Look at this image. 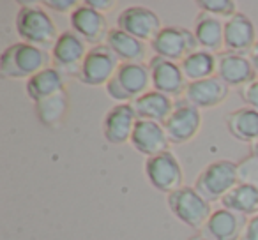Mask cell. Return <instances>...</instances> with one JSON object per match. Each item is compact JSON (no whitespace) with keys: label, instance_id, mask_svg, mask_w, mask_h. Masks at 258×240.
Wrapping results in <instances>:
<instances>
[{"label":"cell","instance_id":"obj_8","mask_svg":"<svg viewBox=\"0 0 258 240\" xmlns=\"http://www.w3.org/2000/svg\"><path fill=\"white\" fill-rule=\"evenodd\" d=\"M166 134H168L170 143L182 145L191 141L198 134L202 127V113L197 106L189 104L186 99L177 101L173 106L172 115L168 117L165 124Z\"/></svg>","mask_w":258,"mask_h":240},{"label":"cell","instance_id":"obj_1","mask_svg":"<svg viewBox=\"0 0 258 240\" xmlns=\"http://www.w3.org/2000/svg\"><path fill=\"white\" fill-rule=\"evenodd\" d=\"M51 57L46 50L30 46L27 43H16L6 48L0 58V74L9 79L32 78L34 74L46 69Z\"/></svg>","mask_w":258,"mask_h":240},{"label":"cell","instance_id":"obj_14","mask_svg":"<svg viewBox=\"0 0 258 240\" xmlns=\"http://www.w3.org/2000/svg\"><path fill=\"white\" fill-rule=\"evenodd\" d=\"M247 224L246 215L230 208H218L202 228V235L209 240H240Z\"/></svg>","mask_w":258,"mask_h":240},{"label":"cell","instance_id":"obj_6","mask_svg":"<svg viewBox=\"0 0 258 240\" xmlns=\"http://www.w3.org/2000/svg\"><path fill=\"white\" fill-rule=\"evenodd\" d=\"M198 41L195 32L182 27H165L154 39L151 41V48L158 57L166 60H184L187 55L198 50Z\"/></svg>","mask_w":258,"mask_h":240},{"label":"cell","instance_id":"obj_34","mask_svg":"<svg viewBox=\"0 0 258 240\" xmlns=\"http://www.w3.org/2000/svg\"><path fill=\"white\" fill-rule=\"evenodd\" d=\"M249 60H251V64H253L254 72H256V79H258V43H256V46L253 48V51L249 53Z\"/></svg>","mask_w":258,"mask_h":240},{"label":"cell","instance_id":"obj_25","mask_svg":"<svg viewBox=\"0 0 258 240\" xmlns=\"http://www.w3.org/2000/svg\"><path fill=\"white\" fill-rule=\"evenodd\" d=\"M184 76L187 82H200V79L212 78L218 72V57L212 51L197 50L195 53L187 55L180 64Z\"/></svg>","mask_w":258,"mask_h":240},{"label":"cell","instance_id":"obj_2","mask_svg":"<svg viewBox=\"0 0 258 240\" xmlns=\"http://www.w3.org/2000/svg\"><path fill=\"white\" fill-rule=\"evenodd\" d=\"M16 32L30 46L46 50L57 43V27L44 9L32 6L22 8L16 15Z\"/></svg>","mask_w":258,"mask_h":240},{"label":"cell","instance_id":"obj_20","mask_svg":"<svg viewBox=\"0 0 258 240\" xmlns=\"http://www.w3.org/2000/svg\"><path fill=\"white\" fill-rule=\"evenodd\" d=\"M131 106H133L138 120H151V122L165 124L172 115L175 103L170 96L152 90V92L144 94L137 101H133Z\"/></svg>","mask_w":258,"mask_h":240},{"label":"cell","instance_id":"obj_24","mask_svg":"<svg viewBox=\"0 0 258 240\" xmlns=\"http://www.w3.org/2000/svg\"><path fill=\"white\" fill-rule=\"evenodd\" d=\"M226 127L235 140L251 143L258 141V110L254 108H240L226 118Z\"/></svg>","mask_w":258,"mask_h":240},{"label":"cell","instance_id":"obj_35","mask_svg":"<svg viewBox=\"0 0 258 240\" xmlns=\"http://www.w3.org/2000/svg\"><path fill=\"white\" fill-rule=\"evenodd\" d=\"M251 155L258 159V141H254V143L251 145Z\"/></svg>","mask_w":258,"mask_h":240},{"label":"cell","instance_id":"obj_16","mask_svg":"<svg viewBox=\"0 0 258 240\" xmlns=\"http://www.w3.org/2000/svg\"><path fill=\"white\" fill-rule=\"evenodd\" d=\"M138 122V117L135 113L131 104H118L111 108L104 117L103 134L108 143L111 145H124L125 141H131L135 126Z\"/></svg>","mask_w":258,"mask_h":240},{"label":"cell","instance_id":"obj_30","mask_svg":"<svg viewBox=\"0 0 258 240\" xmlns=\"http://www.w3.org/2000/svg\"><path fill=\"white\" fill-rule=\"evenodd\" d=\"M239 96L242 97V101L246 104H249L251 108L258 110V79H254V82L247 83L246 87H242Z\"/></svg>","mask_w":258,"mask_h":240},{"label":"cell","instance_id":"obj_27","mask_svg":"<svg viewBox=\"0 0 258 240\" xmlns=\"http://www.w3.org/2000/svg\"><path fill=\"white\" fill-rule=\"evenodd\" d=\"M66 111H68V96L64 92L36 103V115L39 122L44 126H57L62 122Z\"/></svg>","mask_w":258,"mask_h":240},{"label":"cell","instance_id":"obj_15","mask_svg":"<svg viewBox=\"0 0 258 240\" xmlns=\"http://www.w3.org/2000/svg\"><path fill=\"white\" fill-rule=\"evenodd\" d=\"M256 29L253 22L242 13H237L230 20L225 22V48L232 53L246 55L253 51L256 46Z\"/></svg>","mask_w":258,"mask_h":240},{"label":"cell","instance_id":"obj_7","mask_svg":"<svg viewBox=\"0 0 258 240\" xmlns=\"http://www.w3.org/2000/svg\"><path fill=\"white\" fill-rule=\"evenodd\" d=\"M118 67H120V60L117 55L106 44H99V46H94L89 50L78 78L82 83L90 87H99L104 83L108 85Z\"/></svg>","mask_w":258,"mask_h":240},{"label":"cell","instance_id":"obj_33","mask_svg":"<svg viewBox=\"0 0 258 240\" xmlns=\"http://www.w3.org/2000/svg\"><path fill=\"white\" fill-rule=\"evenodd\" d=\"M85 4L101 13V11H110V9L115 6V2L113 0H87Z\"/></svg>","mask_w":258,"mask_h":240},{"label":"cell","instance_id":"obj_12","mask_svg":"<svg viewBox=\"0 0 258 240\" xmlns=\"http://www.w3.org/2000/svg\"><path fill=\"white\" fill-rule=\"evenodd\" d=\"M149 69H151L152 87L156 92H161L170 97L182 96L186 92L189 82L186 79L179 64L154 55L149 62Z\"/></svg>","mask_w":258,"mask_h":240},{"label":"cell","instance_id":"obj_36","mask_svg":"<svg viewBox=\"0 0 258 240\" xmlns=\"http://www.w3.org/2000/svg\"><path fill=\"white\" fill-rule=\"evenodd\" d=\"M187 240H209V238L200 233V235H195V236H191V238H187Z\"/></svg>","mask_w":258,"mask_h":240},{"label":"cell","instance_id":"obj_18","mask_svg":"<svg viewBox=\"0 0 258 240\" xmlns=\"http://www.w3.org/2000/svg\"><path fill=\"white\" fill-rule=\"evenodd\" d=\"M218 76L228 87H246L254 82L256 72L251 64L249 57L232 51H221L218 55Z\"/></svg>","mask_w":258,"mask_h":240},{"label":"cell","instance_id":"obj_13","mask_svg":"<svg viewBox=\"0 0 258 240\" xmlns=\"http://www.w3.org/2000/svg\"><path fill=\"white\" fill-rule=\"evenodd\" d=\"M71 27L73 32L78 34L85 43H90L94 46H99L103 39H106L110 34L103 13L92 9L85 2L71 13Z\"/></svg>","mask_w":258,"mask_h":240},{"label":"cell","instance_id":"obj_29","mask_svg":"<svg viewBox=\"0 0 258 240\" xmlns=\"http://www.w3.org/2000/svg\"><path fill=\"white\" fill-rule=\"evenodd\" d=\"M239 184L258 186V159L249 155L239 163Z\"/></svg>","mask_w":258,"mask_h":240},{"label":"cell","instance_id":"obj_4","mask_svg":"<svg viewBox=\"0 0 258 240\" xmlns=\"http://www.w3.org/2000/svg\"><path fill=\"white\" fill-rule=\"evenodd\" d=\"M152 85L151 69L145 64H120L106 85V92L115 101H137Z\"/></svg>","mask_w":258,"mask_h":240},{"label":"cell","instance_id":"obj_23","mask_svg":"<svg viewBox=\"0 0 258 240\" xmlns=\"http://www.w3.org/2000/svg\"><path fill=\"white\" fill-rule=\"evenodd\" d=\"M64 92V76L57 67H46L27 82V94L34 103Z\"/></svg>","mask_w":258,"mask_h":240},{"label":"cell","instance_id":"obj_11","mask_svg":"<svg viewBox=\"0 0 258 240\" xmlns=\"http://www.w3.org/2000/svg\"><path fill=\"white\" fill-rule=\"evenodd\" d=\"M87 53L89 51L85 50V41L73 30H66L58 36L51 50V58L60 72L64 71L69 74H80Z\"/></svg>","mask_w":258,"mask_h":240},{"label":"cell","instance_id":"obj_22","mask_svg":"<svg viewBox=\"0 0 258 240\" xmlns=\"http://www.w3.org/2000/svg\"><path fill=\"white\" fill-rule=\"evenodd\" d=\"M195 37L202 50L219 51L225 46V23L216 16L200 13L195 22Z\"/></svg>","mask_w":258,"mask_h":240},{"label":"cell","instance_id":"obj_21","mask_svg":"<svg viewBox=\"0 0 258 240\" xmlns=\"http://www.w3.org/2000/svg\"><path fill=\"white\" fill-rule=\"evenodd\" d=\"M106 46L117 55L118 60H122V64H144V58L147 57V46L144 41L118 29L110 30L106 37Z\"/></svg>","mask_w":258,"mask_h":240},{"label":"cell","instance_id":"obj_31","mask_svg":"<svg viewBox=\"0 0 258 240\" xmlns=\"http://www.w3.org/2000/svg\"><path fill=\"white\" fill-rule=\"evenodd\" d=\"M43 4L58 13H73L78 8V0H44Z\"/></svg>","mask_w":258,"mask_h":240},{"label":"cell","instance_id":"obj_17","mask_svg":"<svg viewBox=\"0 0 258 240\" xmlns=\"http://www.w3.org/2000/svg\"><path fill=\"white\" fill-rule=\"evenodd\" d=\"M131 145L140 154L154 157L163 152H168L170 140L163 124L151 122V120H138L133 136H131Z\"/></svg>","mask_w":258,"mask_h":240},{"label":"cell","instance_id":"obj_26","mask_svg":"<svg viewBox=\"0 0 258 240\" xmlns=\"http://www.w3.org/2000/svg\"><path fill=\"white\" fill-rule=\"evenodd\" d=\"M223 207L242 215H258V186L237 184L221 200Z\"/></svg>","mask_w":258,"mask_h":240},{"label":"cell","instance_id":"obj_19","mask_svg":"<svg viewBox=\"0 0 258 240\" xmlns=\"http://www.w3.org/2000/svg\"><path fill=\"white\" fill-rule=\"evenodd\" d=\"M228 85L219 76H212L200 82L187 83V89L184 92V99L189 104L200 108H214L221 104L228 97Z\"/></svg>","mask_w":258,"mask_h":240},{"label":"cell","instance_id":"obj_10","mask_svg":"<svg viewBox=\"0 0 258 240\" xmlns=\"http://www.w3.org/2000/svg\"><path fill=\"white\" fill-rule=\"evenodd\" d=\"M117 29L140 41H152L163 30L161 20L152 9L133 6L118 15Z\"/></svg>","mask_w":258,"mask_h":240},{"label":"cell","instance_id":"obj_9","mask_svg":"<svg viewBox=\"0 0 258 240\" xmlns=\"http://www.w3.org/2000/svg\"><path fill=\"white\" fill-rule=\"evenodd\" d=\"M145 175H147L151 186L161 193L170 194L182 187V168L170 150L154 155V157H149L145 163Z\"/></svg>","mask_w":258,"mask_h":240},{"label":"cell","instance_id":"obj_28","mask_svg":"<svg viewBox=\"0 0 258 240\" xmlns=\"http://www.w3.org/2000/svg\"><path fill=\"white\" fill-rule=\"evenodd\" d=\"M197 6L202 9V13H207L216 18H226L230 20L237 15V6L232 0H200Z\"/></svg>","mask_w":258,"mask_h":240},{"label":"cell","instance_id":"obj_3","mask_svg":"<svg viewBox=\"0 0 258 240\" xmlns=\"http://www.w3.org/2000/svg\"><path fill=\"white\" fill-rule=\"evenodd\" d=\"M239 184V165L228 159L214 161L198 175L195 189L209 201L223 200Z\"/></svg>","mask_w":258,"mask_h":240},{"label":"cell","instance_id":"obj_32","mask_svg":"<svg viewBox=\"0 0 258 240\" xmlns=\"http://www.w3.org/2000/svg\"><path fill=\"white\" fill-rule=\"evenodd\" d=\"M240 240H258V215H253L251 219H247V224L244 228Z\"/></svg>","mask_w":258,"mask_h":240},{"label":"cell","instance_id":"obj_5","mask_svg":"<svg viewBox=\"0 0 258 240\" xmlns=\"http://www.w3.org/2000/svg\"><path fill=\"white\" fill-rule=\"evenodd\" d=\"M172 214L189 228H204V224L212 215L211 203L198 193L195 187H180L166 198Z\"/></svg>","mask_w":258,"mask_h":240}]
</instances>
